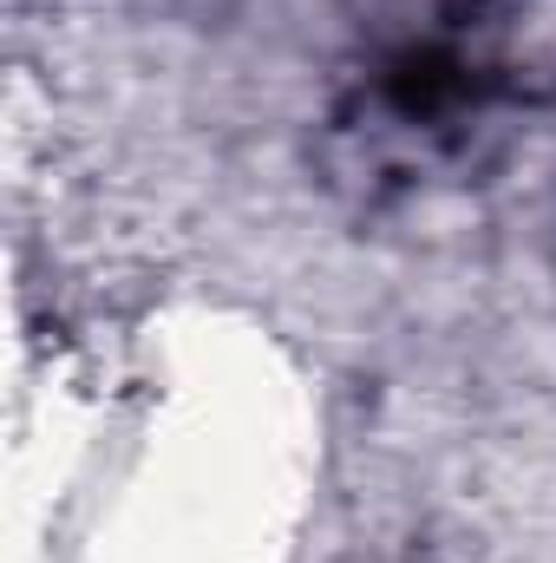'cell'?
Here are the masks:
<instances>
[{
	"label": "cell",
	"mask_w": 556,
	"mask_h": 563,
	"mask_svg": "<svg viewBox=\"0 0 556 563\" xmlns=\"http://www.w3.org/2000/svg\"><path fill=\"white\" fill-rule=\"evenodd\" d=\"M197 7H236V0H197Z\"/></svg>",
	"instance_id": "cell-1"
}]
</instances>
